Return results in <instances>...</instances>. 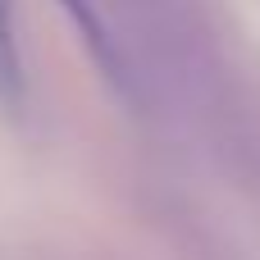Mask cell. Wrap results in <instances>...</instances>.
I'll use <instances>...</instances> for the list:
<instances>
[{"instance_id":"cell-1","label":"cell","mask_w":260,"mask_h":260,"mask_svg":"<svg viewBox=\"0 0 260 260\" xmlns=\"http://www.w3.org/2000/svg\"><path fill=\"white\" fill-rule=\"evenodd\" d=\"M0 101L5 105L23 101V55H18V41H14L9 0H0Z\"/></svg>"}]
</instances>
